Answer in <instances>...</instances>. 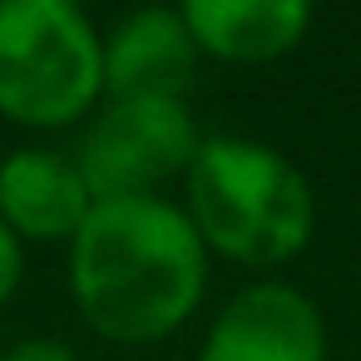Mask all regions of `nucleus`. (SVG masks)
<instances>
[{
  "label": "nucleus",
  "instance_id": "6e6552de",
  "mask_svg": "<svg viewBox=\"0 0 361 361\" xmlns=\"http://www.w3.org/2000/svg\"><path fill=\"white\" fill-rule=\"evenodd\" d=\"M198 55L223 65H272L312 30L307 0H188L178 6Z\"/></svg>",
  "mask_w": 361,
  "mask_h": 361
},
{
  "label": "nucleus",
  "instance_id": "f03ea898",
  "mask_svg": "<svg viewBox=\"0 0 361 361\" xmlns=\"http://www.w3.org/2000/svg\"><path fill=\"white\" fill-rule=\"evenodd\" d=\"M183 218L208 257L238 267H287L317 233L312 178L272 144L238 134H203L183 173Z\"/></svg>",
  "mask_w": 361,
  "mask_h": 361
},
{
  "label": "nucleus",
  "instance_id": "0eeeda50",
  "mask_svg": "<svg viewBox=\"0 0 361 361\" xmlns=\"http://www.w3.org/2000/svg\"><path fill=\"white\" fill-rule=\"evenodd\" d=\"M198 60L178 11H129L104 35V99H188Z\"/></svg>",
  "mask_w": 361,
  "mask_h": 361
},
{
  "label": "nucleus",
  "instance_id": "9d476101",
  "mask_svg": "<svg viewBox=\"0 0 361 361\" xmlns=\"http://www.w3.org/2000/svg\"><path fill=\"white\" fill-rule=\"evenodd\" d=\"M20 277H25V247L11 238L6 223H0V312H6L11 297L20 292Z\"/></svg>",
  "mask_w": 361,
  "mask_h": 361
},
{
  "label": "nucleus",
  "instance_id": "1a4fd4ad",
  "mask_svg": "<svg viewBox=\"0 0 361 361\" xmlns=\"http://www.w3.org/2000/svg\"><path fill=\"white\" fill-rule=\"evenodd\" d=\"M0 361H80V351L60 336H20L0 351Z\"/></svg>",
  "mask_w": 361,
  "mask_h": 361
},
{
  "label": "nucleus",
  "instance_id": "7ed1b4c3",
  "mask_svg": "<svg viewBox=\"0 0 361 361\" xmlns=\"http://www.w3.org/2000/svg\"><path fill=\"white\" fill-rule=\"evenodd\" d=\"M104 104V30L75 0H0V119L70 129Z\"/></svg>",
  "mask_w": 361,
  "mask_h": 361
},
{
  "label": "nucleus",
  "instance_id": "39448f33",
  "mask_svg": "<svg viewBox=\"0 0 361 361\" xmlns=\"http://www.w3.org/2000/svg\"><path fill=\"white\" fill-rule=\"evenodd\" d=\"M322 307L292 282H247L208 322L193 361H326Z\"/></svg>",
  "mask_w": 361,
  "mask_h": 361
},
{
  "label": "nucleus",
  "instance_id": "f257e3e1",
  "mask_svg": "<svg viewBox=\"0 0 361 361\" xmlns=\"http://www.w3.org/2000/svg\"><path fill=\"white\" fill-rule=\"evenodd\" d=\"M80 322L114 346L173 336L208 292V247L169 198H104L65 247Z\"/></svg>",
  "mask_w": 361,
  "mask_h": 361
},
{
  "label": "nucleus",
  "instance_id": "423d86ee",
  "mask_svg": "<svg viewBox=\"0 0 361 361\" xmlns=\"http://www.w3.org/2000/svg\"><path fill=\"white\" fill-rule=\"evenodd\" d=\"M94 193L75 164V154L45 149V144H20L0 159V223L11 228L20 247L30 243H60L80 233L90 218Z\"/></svg>",
  "mask_w": 361,
  "mask_h": 361
},
{
  "label": "nucleus",
  "instance_id": "20e7f679",
  "mask_svg": "<svg viewBox=\"0 0 361 361\" xmlns=\"http://www.w3.org/2000/svg\"><path fill=\"white\" fill-rule=\"evenodd\" d=\"M203 129L188 99H104L80 139V173L104 198H164V183H183Z\"/></svg>",
  "mask_w": 361,
  "mask_h": 361
}]
</instances>
